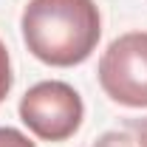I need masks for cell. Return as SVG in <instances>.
Wrapping results in <instances>:
<instances>
[{
    "label": "cell",
    "instance_id": "1",
    "mask_svg": "<svg viewBox=\"0 0 147 147\" xmlns=\"http://www.w3.org/2000/svg\"><path fill=\"white\" fill-rule=\"evenodd\" d=\"M20 28L31 57L54 68H74L96 51L102 17L93 0H28Z\"/></svg>",
    "mask_w": 147,
    "mask_h": 147
},
{
    "label": "cell",
    "instance_id": "2",
    "mask_svg": "<svg viewBox=\"0 0 147 147\" xmlns=\"http://www.w3.org/2000/svg\"><path fill=\"white\" fill-rule=\"evenodd\" d=\"M85 119L82 96L68 82H37L20 99V122L42 142H68Z\"/></svg>",
    "mask_w": 147,
    "mask_h": 147
},
{
    "label": "cell",
    "instance_id": "3",
    "mask_svg": "<svg viewBox=\"0 0 147 147\" xmlns=\"http://www.w3.org/2000/svg\"><path fill=\"white\" fill-rule=\"evenodd\" d=\"M99 85L116 105L147 108V31L116 37L99 57Z\"/></svg>",
    "mask_w": 147,
    "mask_h": 147
},
{
    "label": "cell",
    "instance_id": "4",
    "mask_svg": "<svg viewBox=\"0 0 147 147\" xmlns=\"http://www.w3.org/2000/svg\"><path fill=\"white\" fill-rule=\"evenodd\" d=\"M91 147H147L144 127H125V130H108L102 133Z\"/></svg>",
    "mask_w": 147,
    "mask_h": 147
},
{
    "label": "cell",
    "instance_id": "5",
    "mask_svg": "<svg viewBox=\"0 0 147 147\" xmlns=\"http://www.w3.org/2000/svg\"><path fill=\"white\" fill-rule=\"evenodd\" d=\"M11 82H14V76H11V59H9V51H6V45L0 40V102L9 96Z\"/></svg>",
    "mask_w": 147,
    "mask_h": 147
},
{
    "label": "cell",
    "instance_id": "6",
    "mask_svg": "<svg viewBox=\"0 0 147 147\" xmlns=\"http://www.w3.org/2000/svg\"><path fill=\"white\" fill-rule=\"evenodd\" d=\"M0 147H37V144L14 127H0Z\"/></svg>",
    "mask_w": 147,
    "mask_h": 147
},
{
    "label": "cell",
    "instance_id": "7",
    "mask_svg": "<svg viewBox=\"0 0 147 147\" xmlns=\"http://www.w3.org/2000/svg\"><path fill=\"white\" fill-rule=\"evenodd\" d=\"M144 136H147V125H144Z\"/></svg>",
    "mask_w": 147,
    "mask_h": 147
}]
</instances>
